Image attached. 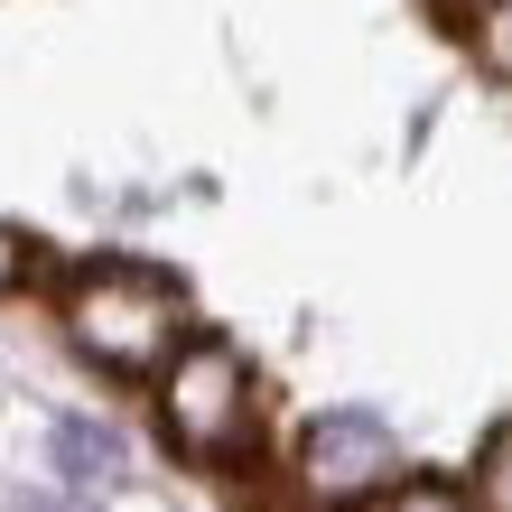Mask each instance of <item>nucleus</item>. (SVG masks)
Masks as SVG:
<instances>
[{"mask_svg":"<svg viewBox=\"0 0 512 512\" xmlns=\"http://www.w3.org/2000/svg\"><path fill=\"white\" fill-rule=\"evenodd\" d=\"M66 336L103 373H168L187 345V298L140 261H94L66 280Z\"/></svg>","mask_w":512,"mask_h":512,"instance_id":"1","label":"nucleus"},{"mask_svg":"<svg viewBox=\"0 0 512 512\" xmlns=\"http://www.w3.org/2000/svg\"><path fill=\"white\" fill-rule=\"evenodd\" d=\"M159 429H168L177 457L224 466L252 438V364H243V345H224V336L177 345V364L159 373Z\"/></svg>","mask_w":512,"mask_h":512,"instance_id":"2","label":"nucleus"},{"mask_svg":"<svg viewBox=\"0 0 512 512\" xmlns=\"http://www.w3.org/2000/svg\"><path fill=\"white\" fill-rule=\"evenodd\" d=\"M391 466H401V447H391V429L373 410H326V419H308V438H298L289 485L326 512V503H373L391 485Z\"/></svg>","mask_w":512,"mask_h":512,"instance_id":"3","label":"nucleus"},{"mask_svg":"<svg viewBox=\"0 0 512 512\" xmlns=\"http://www.w3.org/2000/svg\"><path fill=\"white\" fill-rule=\"evenodd\" d=\"M56 457H66L75 485H103V475L122 466V447H112V429H94V419H56Z\"/></svg>","mask_w":512,"mask_h":512,"instance_id":"4","label":"nucleus"},{"mask_svg":"<svg viewBox=\"0 0 512 512\" xmlns=\"http://www.w3.org/2000/svg\"><path fill=\"white\" fill-rule=\"evenodd\" d=\"M354 512H475V494L438 485V475H391V485L373 503H354Z\"/></svg>","mask_w":512,"mask_h":512,"instance_id":"5","label":"nucleus"},{"mask_svg":"<svg viewBox=\"0 0 512 512\" xmlns=\"http://www.w3.org/2000/svg\"><path fill=\"white\" fill-rule=\"evenodd\" d=\"M28 270H38V243H28V233H10V224H0V289H19Z\"/></svg>","mask_w":512,"mask_h":512,"instance_id":"6","label":"nucleus"},{"mask_svg":"<svg viewBox=\"0 0 512 512\" xmlns=\"http://www.w3.org/2000/svg\"><path fill=\"white\" fill-rule=\"evenodd\" d=\"M28 512H47V503H28Z\"/></svg>","mask_w":512,"mask_h":512,"instance_id":"7","label":"nucleus"}]
</instances>
